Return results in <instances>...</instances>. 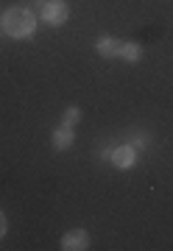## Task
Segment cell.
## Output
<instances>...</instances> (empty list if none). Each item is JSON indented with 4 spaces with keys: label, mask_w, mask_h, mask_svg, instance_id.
<instances>
[{
    "label": "cell",
    "mask_w": 173,
    "mask_h": 251,
    "mask_svg": "<svg viewBox=\"0 0 173 251\" xmlns=\"http://www.w3.org/2000/svg\"><path fill=\"white\" fill-rule=\"evenodd\" d=\"M120 42L118 36H109V34H103L95 39V50H98V56H103V59H118L120 56Z\"/></svg>",
    "instance_id": "4"
},
{
    "label": "cell",
    "mask_w": 173,
    "mask_h": 251,
    "mask_svg": "<svg viewBox=\"0 0 173 251\" xmlns=\"http://www.w3.org/2000/svg\"><path fill=\"white\" fill-rule=\"evenodd\" d=\"M120 59L128 62V64L140 62V59H143V48L137 45V42H123V45H120Z\"/></svg>",
    "instance_id": "7"
},
{
    "label": "cell",
    "mask_w": 173,
    "mask_h": 251,
    "mask_svg": "<svg viewBox=\"0 0 173 251\" xmlns=\"http://www.w3.org/2000/svg\"><path fill=\"white\" fill-rule=\"evenodd\" d=\"M78 120H81V109H78V106L64 109V115H62V126H75Z\"/></svg>",
    "instance_id": "8"
},
{
    "label": "cell",
    "mask_w": 173,
    "mask_h": 251,
    "mask_svg": "<svg viewBox=\"0 0 173 251\" xmlns=\"http://www.w3.org/2000/svg\"><path fill=\"white\" fill-rule=\"evenodd\" d=\"M0 25H3V31L11 39H28V36L37 31V17H34V11L23 9V6H11V9L3 11Z\"/></svg>",
    "instance_id": "1"
},
{
    "label": "cell",
    "mask_w": 173,
    "mask_h": 251,
    "mask_svg": "<svg viewBox=\"0 0 173 251\" xmlns=\"http://www.w3.org/2000/svg\"><path fill=\"white\" fill-rule=\"evenodd\" d=\"M75 134H73V126H59L53 131V137H50V143H53L56 151H67L70 145H73Z\"/></svg>",
    "instance_id": "6"
},
{
    "label": "cell",
    "mask_w": 173,
    "mask_h": 251,
    "mask_svg": "<svg viewBox=\"0 0 173 251\" xmlns=\"http://www.w3.org/2000/svg\"><path fill=\"white\" fill-rule=\"evenodd\" d=\"M62 249L64 251H84L90 249V234L87 229H70L62 234Z\"/></svg>",
    "instance_id": "3"
},
{
    "label": "cell",
    "mask_w": 173,
    "mask_h": 251,
    "mask_svg": "<svg viewBox=\"0 0 173 251\" xmlns=\"http://www.w3.org/2000/svg\"><path fill=\"white\" fill-rule=\"evenodd\" d=\"M109 159H112V165H115V168H120V171H128V168L137 162L134 145H120V148H115V151L109 153Z\"/></svg>",
    "instance_id": "5"
},
{
    "label": "cell",
    "mask_w": 173,
    "mask_h": 251,
    "mask_svg": "<svg viewBox=\"0 0 173 251\" xmlns=\"http://www.w3.org/2000/svg\"><path fill=\"white\" fill-rule=\"evenodd\" d=\"M67 17H70V9H67L64 0H48L45 6H42V23H48L50 28L64 25Z\"/></svg>",
    "instance_id": "2"
},
{
    "label": "cell",
    "mask_w": 173,
    "mask_h": 251,
    "mask_svg": "<svg viewBox=\"0 0 173 251\" xmlns=\"http://www.w3.org/2000/svg\"><path fill=\"white\" fill-rule=\"evenodd\" d=\"M6 232H9V221H6V212L0 209V240L6 237Z\"/></svg>",
    "instance_id": "9"
}]
</instances>
